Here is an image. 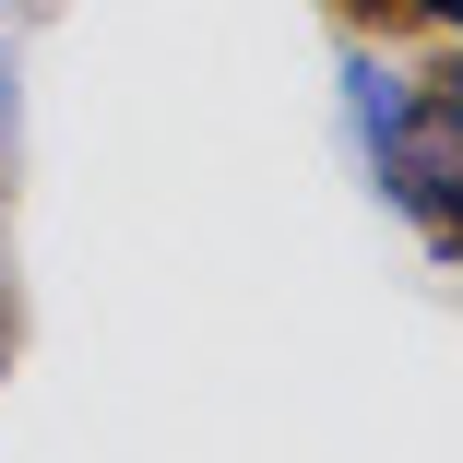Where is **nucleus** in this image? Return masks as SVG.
Wrapping results in <instances>:
<instances>
[{
    "label": "nucleus",
    "mask_w": 463,
    "mask_h": 463,
    "mask_svg": "<svg viewBox=\"0 0 463 463\" xmlns=\"http://www.w3.org/2000/svg\"><path fill=\"white\" fill-rule=\"evenodd\" d=\"M345 108H356V155H368V191L404 203L428 261L463 250V60L439 36L428 71H381V60H345Z\"/></svg>",
    "instance_id": "obj_1"
},
{
    "label": "nucleus",
    "mask_w": 463,
    "mask_h": 463,
    "mask_svg": "<svg viewBox=\"0 0 463 463\" xmlns=\"http://www.w3.org/2000/svg\"><path fill=\"white\" fill-rule=\"evenodd\" d=\"M321 13H333L356 48H392V36H416V24H404V0H321Z\"/></svg>",
    "instance_id": "obj_2"
},
{
    "label": "nucleus",
    "mask_w": 463,
    "mask_h": 463,
    "mask_svg": "<svg viewBox=\"0 0 463 463\" xmlns=\"http://www.w3.org/2000/svg\"><path fill=\"white\" fill-rule=\"evenodd\" d=\"M404 24L416 36H463V0H404Z\"/></svg>",
    "instance_id": "obj_3"
},
{
    "label": "nucleus",
    "mask_w": 463,
    "mask_h": 463,
    "mask_svg": "<svg viewBox=\"0 0 463 463\" xmlns=\"http://www.w3.org/2000/svg\"><path fill=\"white\" fill-rule=\"evenodd\" d=\"M13 333H24V309H13V273H0V368H13Z\"/></svg>",
    "instance_id": "obj_4"
}]
</instances>
